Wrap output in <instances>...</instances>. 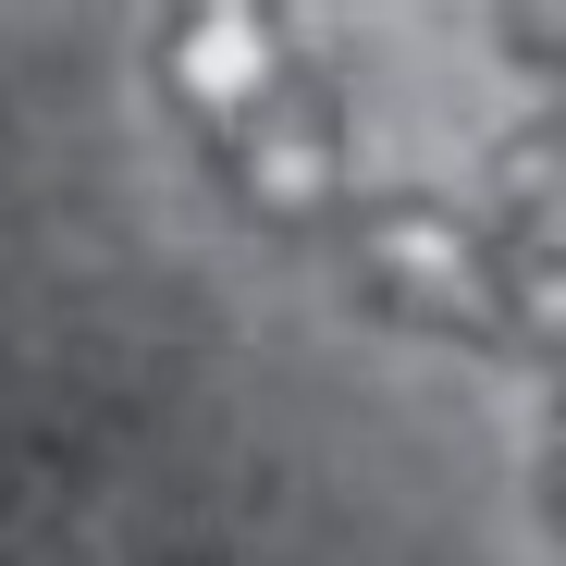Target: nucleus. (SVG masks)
Instances as JSON below:
<instances>
[{
  "instance_id": "nucleus-1",
  "label": "nucleus",
  "mask_w": 566,
  "mask_h": 566,
  "mask_svg": "<svg viewBox=\"0 0 566 566\" xmlns=\"http://www.w3.org/2000/svg\"><path fill=\"white\" fill-rule=\"evenodd\" d=\"M160 86H172V112L198 124V148L234 185L247 222L296 234V222L345 210V136H333V99H321V74H308V50H296L283 13H234V0L172 13Z\"/></svg>"
},
{
  "instance_id": "nucleus-3",
  "label": "nucleus",
  "mask_w": 566,
  "mask_h": 566,
  "mask_svg": "<svg viewBox=\"0 0 566 566\" xmlns=\"http://www.w3.org/2000/svg\"><path fill=\"white\" fill-rule=\"evenodd\" d=\"M542 505H554V530H566V395H554V443H542Z\"/></svg>"
},
{
  "instance_id": "nucleus-2",
  "label": "nucleus",
  "mask_w": 566,
  "mask_h": 566,
  "mask_svg": "<svg viewBox=\"0 0 566 566\" xmlns=\"http://www.w3.org/2000/svg\"><path fill=\"white\" fill-rule=\"evenodd\" d=\"M333 259L345 283L382 321L407 333H455V345H481V357H517L530 345V259L481 222H455L431 198H357L333 210Z\"/></svg>"
}]
</instances>
